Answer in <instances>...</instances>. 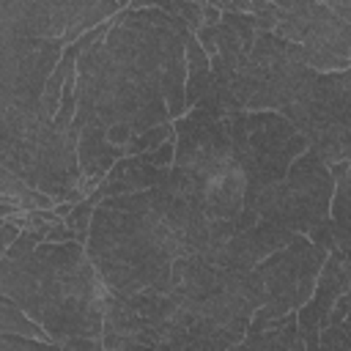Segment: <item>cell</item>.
Wrapping results in <instances>:
<instances>
[{"mask_svg": "<svg viewBox=\"0 0 351 351\" xmlns=\"http://www.w3.org/2000/svg\"><path fill=\"white\" fill-rule=\"evenodd\" d=\"M77 154H80V167H82V192H93L104 176L110 173V167L126 156V151L121 145H115L110 137H107V129L104 126H82L80 129V140H77Z\"/></svg>", "mask_w": 351, "mask_h": 351, "instance_id": "17", "label": "cell"}, {"mask_svg": "<svg viewBox=\"0 0 351 351\" xmlns=\"http://www.w3.org/2000/svg\"><path fill=\"white\" fill-rule=\"evenodd\" d=\"M244 197L247 176L225 112L192 107L176 118V156L151 200L178 236L181 255L219 263L228 241L244 230Z\"/></svg>", "mask_w": 351, "mask_h": 351, "instance_id": "3", "label": "cell"}, {"mask_svg": "<svg viewBox=\"0 0 351 351\" xmlns=\"http://www.w3.org/2000/svg\"><path fill=\"white\" fill-rule=\"evenodd\" d=\"M118 0H0V36L63 38L74 44L82 33L115 16Z\"/></svg>", "mask_w": 351, "mask_h": 351, "instance_id": "13", "label": "cell"}, {"mask_svg": "<svg viewBox=\"0 0 351 351\" xmlns=\"http://www.w3.org/2000/svg\"><path fill=\"white\" fill-rule=\"evenodd\" d=\"M329 250L315 244L310 236H296L282 250L266 255L255 266V277L261 282V307L255 310L247 335L261 332L271 321L282 318L291 310H299L315 291L318 274L324 269Z\"/></svg>", "mask_w": 351, "mask_h": 351, "instance_id": "11", "label": "cell"}, {"mask_svg": "<svg viewBox=\"0 0 351 351\" xmlns=\"http://www.w3.org/2000/svg\"><path fill=\"white\" fill-rule=\"evenodd\" d=\"M0 293L38 321L58 348H63L69 337L101 340L107 285L101 282L85 244L74 239H44L25 255H3Z\"/></svg>", "mask_w": 351, "mask_h": 351, "instance_id": "4", "label": "cell"}, {"mask_svg": "<svg viewBox=\"0 0 351 351\" xmlns=\"http://www.w3.org/2000/svg\"><path fill=\"white\" fill-rule=\"evenodd\" d=\"M326 165L351 162V66L315 71L302 96L282 112Z\"/></svg>", "mask_w": 351, "mask_h": 351, "instance_id": "9", "label": "cell"}, {"mask_svg": "<svg viewBox=\"0 0 351 351\" xmlns=\"http://www.w3.org/2000/svg\"><path fill=\"white\" fill-rule=\"evenodd\" d=\"M206 107L214 110V71L211 58L200 47L197 36L186 33V110Z\"/></svg>", "mask_w": 351, "mask_h": 351, "instance_id": "18", "label": "cell"}, {"mask_svg": "<svg viewBox=\"0 0 351 351\" xmlns=\"http://www.w3.org/2000/svg\"><path fill=\"white\" fill-rule=\"evenodd\" d=\"M85 250L101 282L118 293L165 288L181 255L178 236L154 208L151 189L104 197L93 208Z\"/></svg>", "mask_w": 351, "mask_h": 351, "instance_id": "5", "label": "cell"}, {"mask_svg": "<svg viewBox=\"0 0 351 351\" xmlns=\"http://www.w3.org/2000/svg\"><path fill=\"white\" fill-rule=\"evenodd\" d=\"M277 36L299 44L315 71L351 66V25L318 0H271Z\"/></svg>", "mask_w": 351, "mask_h": 351, "instance_id": "12", "label": "cell"}, {"mask_svg": "<svg viewBox=\"0 0 351 351\" xmlns=\"http://www.w3.org/2000/svg\"><path fill=\"white\" fill-rule=\"evenodd\" d=\"M348 282H351V271H348L343 255L337 250H332L324 261V269L318 274L313 296L299 307V332H302L304 348H318V335L326 326L329 310L337 302V296L348 288Z\"/></svg>", "mask_w": 351, "mask_h": 351, "instance_id": "15", "label": "cell"}, {"mask_svg": "<svg viewBox=\"0 0 351 351\" xmlns=\"http://www.w3.org/2000/svg\"><path fill=\"white\" fill-rule=\"evenodd\" d=\"M211 5H217L219 11H244V14H258L263 11L271 0H206Z\"/></svg>", "mask_w": 351, "mask_h": 351, "instance_id": "25", "label": "cell"}, {"mask_svg": "<svg viewBox=\"0 0 351 351\" xmlns=\"http://www.w3.org/2000/svg\"><path fill=\"white\" fill-rule=\"evenodd\" d=\"M318 3H324V5L332 8L340 19H346V22L351 25V0H318Z\"/></svg>", "mask_w": 351, "mask_h": 351, "instance_id": "27", "label": "cell"}, {"mask_svg": "<svg viewBox=\"0 0 351 351\" xmlns=\"http://www.w3.org/2000/svg\"><path fill=\"white\" fill-rule=\"evenodd\" d=\"M203 3H206V0H154L156 8H162V11L173 14V16H178V19H184L192 33H197V30L206 25Z\"/></svg>", "mask_w": 351, "mask_h": 351, "instance_id": "22", "label": "cell"}, {"mask_svg": "<svg viewBox=\"0 0 351 351\" xmlns=\"http://www.w3.org/2000/svg\"><path fill=\"white\" fill-rule=\"evenodd\" d=\"M252 269L178 255L165 288L118 293L107 288L104 348H233L261 307Z\"/></svg>", "mask_w": 351, "mask_h": 351, "instance_id": "2", "label": "cell"}, {"mask_svg": "<svg viewBox=\"0 0 351 351\" xmlns=\"http://www.w3.org/2000/svg\"><path fill=\"white\" fill-rule=\"evenodd\" d=\"M0 332H11V335H25V337H36V340H41V343H47V346H55L58 348V343L47 335V329L38 324V321H33L14 299H8V296H3L0 293Z\"/></svg>", "mask_w": 351, "mask_h": 351, "instance_id": "21", "label": "cell"}, {"mask_svg": "<svg viewBox=\"0 0 351 351\" xmlns=\"http://www.w3.org/2000/svg\"><path fill=\"white\" fill-rule=\"evenodd\" d=\"M148 5H154V0H132L129 8H148Z\"/></svg>", "mask_w": 351, "mask_h": 351, "instance_id": "28", "label": "cell"}, {"mask_svg": "<svg viewBox=\"0 0 351 351\" xmlns=\"http://www.w3.org/2000/svg\"><path fill=\"white\" fill-rule=\"evenodd\" d=\"M0 165L55 200L80 203L85 197L80 132L60 129L44 104L0 107Z\"/></svg>", "mask_w": 351, "mask_h": 351, "instance_id": "6", "label": "cell"}, {"mask_svg": "<svg viewBox=\"0 0 351 351\" xmlns=\"http://www.w3.org/2000/svg\"><path fill=\"white\" fill-rule=\"evenodd\" d=\"M189 25L156 5L126 8L77 60V115L82 126H129L134 134L176 121L186 110Z\"/></svg>", "mask_w": 351, "mask_h": 351, "instance_id": "1", "label": "cell"}, {"mask_svg": "<svg viewBox=\"0 0 351 351\" xmlns=\"http://www.w3.org/2000/svg\"><path fill=\"white\" fill-rule=\"evenodd\" d=\"M22 233V228L14 222V219H3V236H0V252H5L14 241H16V236Z\"/></svg>", "mask_w": 351, "mask_h": 351, "instance_id": "26", "label": "cell"}, {"mask_svg": "<svg viewBox=\"0 0 351 351\" xmlns=\"http://www.w3.org/2000/svg\"><path fill=\"white\" fill-rule=\"evenodd\" d=\"M225 123L233 134V143L247 176L241 228H252L258 222L255 200L269 186L285 178L293 159L307 151V137L277 110L225 112Z\"/></svg>", "mask_w": 351, "mask_h": 351, "instance_id": "7", "label": "cell"}, {"mask_svg": "<svg viewBox=\"0 0 351 351\" xmlns=\"http://www.w3.org/2000/svg\"><path fill=\"white\" fill-rule=\"evenodd\" d=\"M239 346L241 348H277V351L288 348V351H302L304 340H302V332H299V310L285 313L282 318L271 321L261 332L244 335Z\"/></svg>", "mask_w": 351, "mask_h": 351, "instance_id": "19", "label": "cell"}, {"mask_svg": "<svg viewBox=\"0 0 351 351\" xmlns=\"http://www.w3.org/2000/svg\"><path fill=\"white\" fill-rule=\"evenodd\" d=\"M315 69L304 49L271 30H258L255 44L233 77L230 96L239 110L285 112L310 85Z\"/></svg>", "mask_w": 351, "mask_h": 351, "instance_id": "8", "label": "cell"}, {"mask_svg": "<svg viewBox=\"0 0 351 351\" xmlns=\"http://www.w3.org/2000/svg\"><path fill=\"white\" fill-rule=\"evenodd\" d=\"M335 195V173L315 154L304 151L293 159L285 178L269 186L255 200V214L263 222H271L282 230L310 236L318 225L329 219Z\"/></svg>", "mask_w": 351, "mask_h": 351, "instance_id": "10", "label": "cell"}, {"mask_svg": "<svg viewBox=\"0 0 351 351\" xmlns=\"http://www.w3.org/2000/svg\"><path fill=\"white\" fill-rule=\"evenodd\" d=\"M93 200L90 197H85V200H80L74 208H71V214L66 217V225L69 228H74V233H77V241L80 244H85L88 241V230H90V219H93Z\"/></svg>", "mask_w": 351, "mask_h": 351, "instance_id": "23", "label": "cell"}, {"mask_svg": "<svg viewBox=\"0 0 351 351\" xmlns=\"http://www.w3.org/2000/svg\"><path fill=\"white\" fill-rule=\"evenodd\" d=\"M63 47H69L63 38L0 36V107L41 104Z\"/></svg>", "mask_w": 351, "mask_h": 351, "instance_id": "14", "label": "cell"}, {"mask_svg": "<svg viewBox=\"0 0 351 351\" xmlns=\"http://www.w3.org/2000/svg\"><path fill=\"white\" fill-rule=\"evenodd\" d=\"M335 173V195H332V225H335V244L351 247V162L329 165Z\"/></svg>", "mask_w": 351, "mask_h": 351, "instance_id": "20", "label": "cell"}, {"mask_svg": "<svg viewBox=\"0 0 351 351\" xmlns=\"http://www.w3.org/2000/svg\"><path fill=\"white\" fill-rule=\"evenodd\" d=\"M55 348V346H47L36 337H25V335H11V332H0V351H22V348Z\"/></svg>", "mask_w": 351, "mask_h": 351, "instance_id": "24", "label": "cell"}, {"mask_svg": "<svg viewBox=\"0 0 351 351\" xmlns=\"http://www.w3.org/2000/svg\"><path fill=\"white\" fill-rule=\"evenodd\" d=\"M170 167H162V165H154L145 154H137V156H121L110 173L104 176V181L88 195L93 200V206H99L104 197H112V195H126V192H143V189H154L156 184H162L167 178Z\"/></svg>", "mask_w": 351, "mask_h": 351, "instance_id": "16", "label": "cell"}]
</instances>
